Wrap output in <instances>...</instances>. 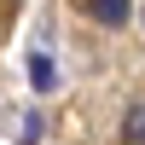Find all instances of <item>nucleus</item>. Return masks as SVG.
Instances as JSON below:
<instances>
[{
    "label": "nucleus",
    "instance_id": "3",
    "mask_svg": "<svg viewBox=\"0 0 145 145\" xmlns=\"http://www.w3.org/2000/svg\"><path fill=\"white\" fill-rule=\"evenodd\" d=\"M29 81H35L41 93H46V87L58 81V76H52V58H46V52H29Z\"/></svg>",
    "mask_w": 145,
    "mask_h": 145
},
{
    "label": "nucleus",
    "instance_id": "4",
    "mask_svg": "<svg viewBox=\"0 0 145 145\" xmlns=\"http://www.w3.org/2000/svg\"><path fill=\"white\" fill-rule=\"evenodd\" d=\"M18 139H23V145H35V139H41V116H35V110L23 116V128H18Z\"/></svg>",
    "mask_w": 145,
    "mask_h": 145
},
{
    "label": "nucleus",
    "instance_id": "2",
    "mask_svg": "<svg viewBox=\"0 0 145 145\" xmlns=\"http://www.w3.org/2000/svg\"><path fill=\"white\" fill-rule=\"evenodd\" d=\"M122 139H128V145H145V99L128 105V116H122Z\"/></svg>",
    "mask_w": 145,
    "mask_h": 145
},
{
    "label": "nucleus",
    "instance_id": "1",
    "mask_svg": "<svg viewBox=\"0 0 145 145\" xmlns=\"http://www.w3.org/2000/svg\"><path fill=\"white\" fill-rule=\"evenodd\" d=\"M87 12L105 23V29H116V23H128V12H134V0H87Z\"/></svg>",
    "mask_w": 145,
    "mask_h": 145
}]
</instances>
